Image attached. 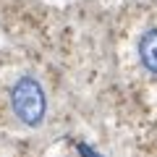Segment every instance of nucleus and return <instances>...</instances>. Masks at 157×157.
<instances>
[{"instance_id":"nucleus-1","label":"nucleus","mask_w":157,"mask_h":157,"mask_svg":"<svg viewBox=\"0 0 157 157\" xmlns=\"http://www.w3.org/2000/svg\"><path fill=\"white\" fill-rule=\"evenodd\" d=\"M11 110L29 128H39L47 115V94L34 76H21L11 86Z\"/></svg>"},{"instance_id":"nucleus-2","label":"nucleus","mask_w":157,"mask_h":157,"mask_svg":"<svg viewBox=\"0 0 157 157\" xmlns=\"http://www.w3.org/2000/svg\"><path fill=\"white\" fill-rule=\"evenodd\" d=\"M136 52H139L141 66H144L149 73L157 76V29H147V32L139 37Z\"/></svg>"}]
</instances>
